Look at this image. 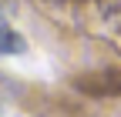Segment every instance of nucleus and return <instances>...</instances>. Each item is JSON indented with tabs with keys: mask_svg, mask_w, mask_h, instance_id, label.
Returning a JSON list of instances; mask_svg holds the SVG:
<instances>
[{
	"mask_svg": "<svg viewBox=\"0 0 121 117\" xmlns=\"http://www.w3.org/2000/svg\"><path fill=\"white\" fill-rule=\"evenodd\" d=\"M24 50V40H20V34L10 27V20L0 13V54H20Z\"/></svg>",
	"mask_w": 121,
	"mask_h": 117,
	"instance_id": "nucleus-1",
	"label": "nucleus"
}]
</instances>
